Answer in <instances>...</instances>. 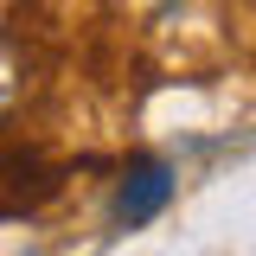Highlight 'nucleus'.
<instances>
[{
    "label": "nucleus",
    "instance_id": "obj_1",
    "mask_svg": "<svg viewBox=\"0 0 256 256\" xmlns=\"http://www.w3.org/2000/svg\"><path fill=\"white\" fill-rule=\"evenodd\" d=\"M166 198H173V173H166L160 160H141V166H128V180L116 186V224H148V218H160Z\"/></svg>",
    "mask_w": 256,
    "mask_h": 256
}]
</instances>
